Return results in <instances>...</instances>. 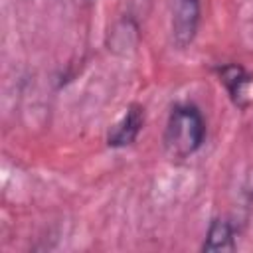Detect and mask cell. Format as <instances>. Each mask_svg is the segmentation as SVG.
<instances>
[{
	"label": "cell",
	"instance_id": "1",
	"mask_svg": "<svg viewBox=\"0 0 253 253\" xmlns=\"http://www.w3.org/2000/svg\"><path fill=\"white\" fill-rule=\"evenodd\" d=\"M206 138V121L202 111L192 103L172 107L164 128V150L172 160H184L200 150Z\"/></svg>",
	"mask_w": 253,
	"mask_h": 253
},
{
	"label": "cell",
	"instance_id": "2",
	"mask_svg": "<svg viewBox=\"0 0 253 253\" xmlns=\"http://www.w3.org/2000/svg\"><path fill=\"white\" fill-rule=\"evenodd\" d=\"M200 24V0H174L172 10V38L178 47L194 42Z\"/></svg>",
	"mask_w": 253,
	"mask_h": 253
},
{
	"label": "cell",
	"instance_id": "3",
	"mask_svg": "<svg viewBox=\"0 0 253 253\" xmlns=\"http://www.w3.org/2000/svg\"><path fill=\"white\" fill-rule=\"evenodd\" d=\"M144 125V109L140 105H130L125 113V117L113 126V130L107 136V144L113 148L128 146L136 140L138 132Z\"/></svg>",
	"mask_w": 253,
	"mask_h": 253
},
{
	"label": "cell",
	"instance_id": "4",
	"mask_svg": "<svg viewBox=\"0 0 253 253\" xmlns=\"http://www.w3.org/2000/svg\"><path fill=\"white\" fill-rule=\"evenodd\" d=\"M217 77L219 81L223 83V87L227 89L231 101L239 107H243V97H245V87L251 83V75L245 71V67H241L239 63H225V65H219L217 69Z\"/></svg>",
	"mask_w": 253,
	"mask_h": 253
},
{
	"label": "cell",
	"instance_id": "5",
	"mask_svg": "<svg viewBox=\"0 0 253 253\" xmlns=\"http://www.w3.org/2000/svg\"><path fill=\"white\" fill-rule=\"evenodd\" d=\"M235 249V225L227 217L211 219L202 251H233Z\"/></svg>",
	"mask_w": 253,
	"mask_h": 253
}]
</instances>
